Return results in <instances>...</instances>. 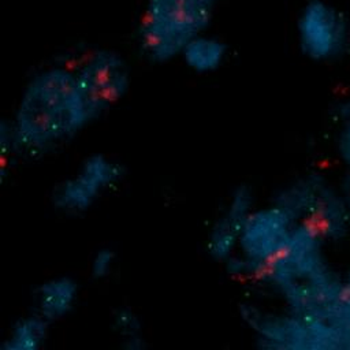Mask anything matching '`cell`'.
I'll use <instances>...</instances> for the list:
<instances>
[{"label":"cell","instance_id":"cell-12","mask_svg":"<svg viewBox=\"0 0 350 350\" xmlns=\"http://www.w3.org/2000/svg\"><path fill=\"white\" fill-rule=\"evenodd\" d=\"M118 252L108 245L98 246L89 258V275L96 282H104L112 276L118 267Z\"/></svg>","mask_w":350,"mask_h":350},{"label":"cell","instance_id":"cell-3","mask_svg":"<svg viewBox=\"0 0 350 350\" xmlns=\"http://www.w3.org/2000/svg\"><path fill=\"white\" fill-rule=\"evenodd\" d=\"M298 223L282 205L256 206L250 213L234 257L223 267L237 278H261L284 252Z\"/></svg>","mask_w":350,"mask_h":350},{"label":"cell","instance_id":"cell-2","mask_svg":"<svg viewBox=\"0 0 350 350\" xmlns=\"http://www.w3.org/2000/svg\"><path fill=\"white\" fill-rule=\"evenodd\" d=\"M219 0H145L138 29L139 52L152 63L179 59L186 45L208 31Z\"/></svg>","mask_w":350,"mask_h":350},{"label":"cell","instance_id":"cell-6","mask_svg":"<svg viewBox=\"0 0 350 350\" xmlns=\"http://www.w3.org/2000/svg\"><path fill=\"white\" fill-rule=\"evenodd\" d=\"M298 42L304 53L316 60L342 52L350 36V23L336 5L313 0L304 5L297 21Z\"/></svg>","mask_w":350,"mask_h":350},{"label":"cell","instance_id":"cell-7","mask_svg":"<svg viewBox=\"0 0 350 350\" xmlns=\"http://www.w3.org/2000/svg\"><path fill=\"white\" fill-rule=\"evenodd\" d=\"M257 205L249 187L232 189L208 226L204 247L208 257L224 267L237 253L245 224Z\"/></svg>","mask_w":350,"mask_h":350},{"label":"cell","instance_id":"cell-8","mask_svg":"<svg viewBox=\"0 0 350 350\" xmlns=\"http://www.w3.org/2000/svg\"><path fill=\"white\" fill-rule=\"evenodd\" d=\"M79 282L71 275H55L40 282L31 295V310L52 325L67 319L78 305Z\"/></svg>","mask_w":350,"mask_h":350},{"label":"cell","instance_id":"cell-4","mask_svg":"<svg viewBox=\"0 0 350 350\" xmlns=\"http://www.w3.org/2000/svg\"><path fill=\"white\" fill-rule=\"evenodd\" d=\"M126 178L124 164L112 154L93 152L60 180L51 193L52 206L66 216H81L118 190Z\"/></svg>","mask_w":350,"mask_h":350},{"label":"cell","instance_id":"cell-11","mask_svg":"<svg viewBox=\"0 0 350 350\" xmlns=\"http://www.w3.org/2000/svg\"><path fill=\"white\" fill-rule=\"evenodd\" d=\"M109 324L113 336L124 350H144L146 347V327L135 309L126 305L118 306L111 313Z\"/></svg>","mask_w":350,"mask_h":350},{"label":"cell","instance_id":"cell-5","mask_svg":"<svg viewBox=\"0 0 350 350\" xmlns=\"http://www.w3.org/2000/svg\"><path fill=\"white\" fill-rule=\"evenodd\" d=\"M71 68L97 120L115 108L130 90V67L126 59L116 51H90Z\"/></svg>","mask_w":350,"mask_h":350},{"label":"cell","instance_id":"cell-1","mask_svg":"<svg viewBox=\"0 0 350 350\" xmlns=\"http://www.w3.org/2000/svg\"><path fill=\"white\" fill-rule=\"evenodd\" d=\"M97 119L70 66H49L23 86L10 119L3 120L18 157L38 160L78 138Z\"/></svg>","mask_w":350,"mask_h":350},{"label":"cell","instance_id":"cell-10","mask_svg":"<svg viewBox=\"0 0 350 350\" xmlns=\"http://www.w3.org/2000/svg\"><path fill=\"white\" fill-rule=\"evenodd\" d=\"M228 57L227 44L205 31L191 40L183 49L179 59L197 74H209L217 71Z\"/></svg>","mask_w":350,"mask_h":350},{"label":"cell","instance_id":"cell-9","mask_svg":"<svg viewBox=\"0 0 350 350\" xmlns=\"http://www.w3.org/2000/svg\"><path fill=\"white\" fill-rule=\"evenodd\" d=\"M52 324L31 309L10 325L1 350H41L46 346Z\"/></svg>","mask_w":350,"mask_h":350}]
</instances>
